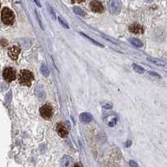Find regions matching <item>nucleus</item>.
<instances>
[{
	"label": "nucleus",
	"instance_id": "1",
	"mask_svg": "<svg viewBox=\"0 0 167 167\" xmlns=\"http://www.w3.org/2000/svg\"><path fill=\"white\" fill-rule=\"evenodd\" d=\"M33 80H34V75L29 70L24 69V70H21L20 73H19V81L21 85L29 86L31 85Z\"/></svg>",
	"mask_w": 167,
	"mask_h": 167
},
{
	"label": "nucleus",
	"instance_id": "2",
	"mask_svg": "<svg viewBox=\"0 0 167 167\" xmlns=\"http://www.w3.org/2000/svg\"><path fill=\"white\" fill-rule=\"evenodd\" d=\"M1 19H2V22L6 25H11L14 23V19H15V16L14 13L11 9L8 8H4L2 10V13H1Z\"/></svg>",
	"mask_w": 167,
	"mask_h": 167
},
{
	"label": "nucleus",
	"instance_id": "3",
	"mask_svg": "<svg viewBox=\"0 0 167 167\" xmlns=\"http://www.w3.org/2000/svg\"><path fill=\"white\" fill-rule=\"evenodd\" d=\"M104 121L106 123V125L110 127H113L117 124L118 117L114 113L111 111H108L104 114Z\"/></svg>",
	"mask_w": 167,
	"mask_h": 167
},
{
	"label": "nucleus",
	"instance_id": "4",
	"mask_svg": "<svg viewBox=\"0 0 167 167\" xmlns=\"http://www.w3.org/2000/svg\"><path fill=\"white\" fill-rule=\"evenodd\" d=\"M3 76L6 81L12 82V81H13V80L16 79V72H15V70L13 68L8 67V68H6L3 70Z\"/></svg>",
	"mask_w": 167,
	"mask_h": 167
},
{
	"label": "nucleus",
	"instance_id": "5",
	"mask_svg": "<svg viewBox=\"0 0 167 167\" xmlns=\"http://www.w3.org/2000/svg\"><path fill=\"white\" fill-rule=\"evenodd\" d=\"M108 8L110 13L115 14L119 13L121 9V3L119 0H111L108 3Z\"/></svg>",
	"mask_w": 167,
	"mask_h": 167
},
{
	"label": "nucleus",
	"instance_id": "6",
	"mask_svg": "<svg viewBox=\"0 0 167 167\" xmlns=\"http://www.w3.org/2000/svg\"><path fill=\"white\" fill-rule=\"evenodd\" d=\"M40 114L44 119H49L53 115V109L49 104H44L40 108Z\"/></svg>",
	"mask_w": 167,
	"mask_h": 167
},
{
	"label": "nucleus",
	"instance_id": "7",
	"mask_svg": "<svg viewBox=\"0 0 167 167\" xmlns=\"http://www.w3.org/2000/svg\"><path fill=\"white\" fill-rule=\"evenodd\" d=\"M19 53H20V49L17 45H13L8 49V56L13 60H15V59L18 58Z\"/></svg>",
	"mask_w": 167,
	"mask_h": 167
},
{
	"label": "nucleus",
	"instance_id": "8",
	"mask_svg": "<svg viewBox=\"0 0 167 167\" xmlns=\"http://www.w3.org/2000/svg\"><path fill=\"white\" fill-rule=\"evenodd\" d=\"M90 8L91 10L94 11V12H96V13H101L103 12L104 7L102 5V3L99 1H96V0H94L90 3Z\"/></svg>",
	"mask_w": 167,
	"mask_h": 167
},
{
	"label": "nucleus",
	"instance_id": "9",
	"mask_svg": "<svg viewBox=\"0 0 167 167\" xmlns=\"http://www.w3.org/2000/svg\"><path fill=\"white\" fill-rule=\"evenodd\" d=\"M129 29L130 30V32L134 34H142L144 32L143 28L139 24H132L129 27Z\"/></svg>",
	"mask_w": 167,
	"mask_h": 167
},
{
	"label": "nucleus",
	"instance_id": "10",
	"mask_svg": "<svg viewBox=\"0 0 167 167\" xmlns=\"http://www.w3.org/2000/svg\"><path fill=\"white\" fill-rule=\"evenodd\" d=\"M57 132H58V135L62 138H64L68 135V130L62 124H58V125H57Z\"/></svg>",
	"mask_w": 167,
	"mask_h": 167
},
{
	"label": "nucleus",
	"instance_id": "11",
	"mask_svg": "<svg viewBox=\"0 0 167 167\" xmlns=\"http://www.w3.org/2000/svg\"><path fill=\"white\" fill-rule=\"evenodd\" d=\"M80 120L82 123L88 124L92 120V115L89 113H82L80 115Z\"/></svg>",
	"mask_w": 167,
	"mask_h": 167
},
{
	"label": "nucleus",
	"instance_id": "12",
	"mask_svg": "<svg viewBox=\"0 0 167 167\" xmlns=\"http://www.w3.org/2000/svg\"><path fill=\"white\" fill-rule=\"evenodd\" d=\"M70 165V157L64 155L61 160V167H69Z\"/></svg>",
	"mask_w": 167,
	"mask_h": 167
},
{
	"label": "nucleus",
	"instance_id": "13",
	"mask_svg": "<svg viewBox=\"0 0 167 167\" xmlns=\"http://www.w3.org/2000/svg\"><path fill=\"white\" fill-rule=\"evenodd\" d=\"M130 42L131 43V44L135 45L136 47H142V46H143V43L141 42V40L137 39H135V38L130 39Z\"/></svg>",
	"mask_w": 167,
	"mask_h": 167
},
{
	"label": "nucleus",
	"instance_id": "14",
	"mask_svg": "<svg viewBox=\"0 0 167 167\" xmlns=\"http://www.w3.org/2000/svg\"><path fill=\"white\" fill-rule=\"evenodd\" d=\"M41 69V73L44 75L45 77H48L49 75V68L47 67L46 64H42V66H41V69Z\"/></svg>",
	"mask_w": 167,
	"mask_h": 167
},
{
	"label": "nucleus",
	"instance_id": "15",
	"mask_svg": "<svg viewBox=\"0 0 167 167\" xmlns=\"http://www.w3.org/2000/svg\"><path fill=\"white\" fill-rule=\"evenodd\" d=\"M148 60H150V61H151V62H153V63H155V64H157V65H160V66H165V65L164 62L160 61V59H157V58H148Z\"/></svg>",
	"mask_w": 167,
	"mask_h": 167
},
{
	"label": "nucleus",
	"instance_id": "16",
	"mask_svg": "<svg viewBox=\"0 0 167 167\" xmlns=\"http://www.w3.org/2000/svg\"><path fill=\"white\" fill-rule=\"evenodd\" d=\"M132 67H133V69H134V70H135V72L139 73V74H143L144 72H145V69H144L142 67L137 65V64H132Z\"/></svg>",
	"mask_w": 167,
	"mask_h": 167
},
{
	"label": "nucleus",
	"instance_id": "17",
	"mask_svg": "<svg viewBox=\"0 0 167 167\" xmlns=\"http://www.w3.org/2000/svg\"><path fill=\"white\" fill-rule=\"evenodd\" d=\"M80 35H83V36H85V37L86 38V39H90V41H91V42H93L94 44H95L98 45V46H100V47H102V48H103V47H104L103 45H102V44H100V43H99V42H97V41H95V40H94L93 39H92V38L89 37V36H87V35H85V34H83V33H80Z\"/></svg>",
	"mask_w": 167,
	"mask_h": 167
},
{
	"label": "nucleus",
	"instance_id": "18",
	"mask_svg": "<svg viewBox=\"0 0 167 167\" xmlns=\"http://www.w3.org/2000/svg\"><path fill=\"white\" fill-rule=\"evenodd\" d=\"M73 10H74V12L75 13H77V14H79V15H81V16H84V15H85V13L84 12V11L81 9V8H73Z\"/></svg>",
	"mask_w": 167,
	"mask_h": 167
},
{
	"label": "nucleus",
	"instance_id": "19",
	"mask_svg": "<svg viewBox=\"0 0 167 167\" xmlns=\"http://www.w3.org/2000/svg\"><path fill=\"white\" fill-rule=\"evenodd\" d=\"M58 20H59V22H60V24L63 25V26L65 28V29H69V26H68V24H67L66 22H64V20H63V19H61V17H58Z\"/></svg>",
	"mask_w": 167,
	"mask_h": 167
},
{
	"label": "nucleus",
	"instance_id": "20",
	"mask_svg": "<svg viewBox=\"0 0 167 167\" xmlns=\"http://www.w3.org/2000/svg\"><path fill=\"white\" fill-rule=\"evenodd\" d=\"M130 166H131V167H139L138 164H137L136 162L134 161V160H130Z\"/></svg>",
	"mask_w": 167,
	"mask_h": 167
},
{
	"label": "nucleus",
	"instance_id": "21",
	"mask_svg": "<svg viewBox=\"0 0 167 167\" xmlns=\"http://www.w3.org/2000/svg\"><path fill=\"white\" fill-rule=\"evenodd\" d=\"M149 73H150L151 75H153V76H156V77H158V78H160V74H158L157 73H155V72H153V71H150Z\"/></svg>",
	"mask_w": 167,
	"mask_h": 167
},
{
	"label": "nucleus",
	"instance_id": "22",
	"mask_svg": "<svg viewBox=\"0 0 167 167\" xmlns=\"http://www.w3.org/2000/svg\"><path fill=\"white\" fill-rule=\"evenodd\" d=\"M72 1H73V2H77V3H81L84 0H72Z\"/></svg>",
	"mask_w": 167,
	"mask_h": 167
},
{
	"label": "nucleus",
	"instance_id": "23",
	"mask_svg": "<svg viewBox=\"0 0 167 167\" xmlns=\"http://www.w3.org/2000/svg\"><path fill=\"white\" fill-rule=\"evenodd\" d=\"M112 105H106L104 106V108H105V109H109V108H111Z\"/></svg>",
	"mask_w": 167,
	"mask_h": 167
},
{
	"label": "nucleus",
	"instance_id": "24",
	"mask_svg": "<svg viewBox=\"0 0 167 167\" xmlns=\"http://www.w3.org/2000/svg\"><path fill=\"white\" fill-rule=\"evenodd\" d=\"M74 167H82V166H81V165H80V164H75V165H74Z\"/></svg>",
	"mask_w": 167,
	"mask_h": 167
},
{
	"label": "nucleus",
	"instance_id": "25",
	"mask_svg": "<svg viewBox=\"0 0 167 167\" xmlns=\"http://www.w3.org/2000/svg\"><path fill=\"white\" fill-rule=\"evenodd\" d=\"M146 1H147V2H152L153 0H146Z\"/></svg>",
	"mask_w": 167,
	"mask_h": 167
},
{
	"label": "nucleus",
	"instance_id": "26",
	"mask_svg": "<svg viewBox=\"0 0 167 167\" xmlns=\"http://www.w3.org/2000/svg\"><path fill=\"white\" fill-rule=\"evenodd\" d=\"M0 7H1V4H0Z\"/></svg>",
	"mask_w": 167,
	"mask_h": 167
}]
</instances>
